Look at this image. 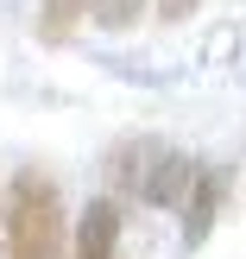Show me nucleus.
I'll list each match as a JSON object with an SVG mask.
<instances>
[{
  "label": "nucleus",
  "instance_id": "obj_1",
  "mask_svg": "<svg viewBox=\"0 0 246 259\" xmlns=\"http://www.w3.org/2000/svg\"><path fill=\"white\" fill-rule=\"evenodd\" d=\"M0 247L7 259H70V215L63 184L44 164H19L0 202Z\"/></svg>",
  "mask_w": 246,
  "mask_h": 259
},
{
  "label": "nucleus",
  "instance_id": "obj_2",
  "mask_svg": "<svg viewBox=\"0 0 246 259\" xmlns=\"http://www.w3.org/2000/svg\"><path fill=\"white\" fill-rule=\"evenodd\" d=\"M189 171H196V158L183 146H171V139H158V133L114 139V152H108V184L120 196L145 202V209H177L183 190H189Z\"/></svg>",
  "mask_w": 246,
  "mask_h": 259
},
{
  "label": "nucleus",
  "instance_id": "obj_3",
  "mask_svg": "<svg viewBox=\"0 0 246 259\" xmlns=\"http://www.w3.org/2000/svg\"><path fill=\"white\" fill-rule=\"evenodd\" d=\"M221 196H227V171H221V164H196V171H189V190H183V202H177V209H183V247H189V253H196L202 240L215 234Z\"/></svg>",
  "mask_w": 246,
  "mask_h": 259
},
{
  "label": "nucleus",
  "instance_id": "obj_4",
  "mask_svg": "<svg viewBox=\"0 0 246 259\" xmlns=\"http://www.w3.org/2000/svg\"><path fill=\"white\" fill-rule=\"evenodd\" d=\"M70 259H120V202L114 196L82 202V222L70 234Z\"/></svg>",
  "mask_w": 246,
  "mask_h": 259
},
{
  "label": "nucleus",
  "instance_id": "obj_5",
  "mask_svg": "<svg viewBox=\"0 0 246 259\" xmlns=\"http://www.w3.org/2000/svg\"><path fill=\"white\" fill-rule=\"evenodd\" d=\"M88 25V0H38V45H70Z\"/></svg>",
  "mask_w": 246,
  "mask_h": 259
},
{
  "label": "nucleus",
  "instance_id": "obj_6",
  "mask_svg": "<svg viewBox=\"0 0 246 259\" xmlns=\"http://www.w3.org/2000/svg\"><path fill=\"white\" fill-rule=\"evenodd\" d=\"M152 0H88V19L101 25V32H133L139 19H145Z\"/></svg>",
  "mask_w": 246,
  "mask_h": 259
},
{
  "label": "nucleus",
  "instance_id": "obj_7",
  "mask_svg": "<svg viewBox=\"0 0 246 259\" xmlns=\"http://www.w3.org/2000/svg\"><path fill=\"white\" fill-rule=\"evenodd\" d=\"M152 7H158V19H164V25H183L189 13L202 7V0H152Z\"/></svg>",
  "mask_w": 246,
  "mask_h": 259
}]
</instances>
